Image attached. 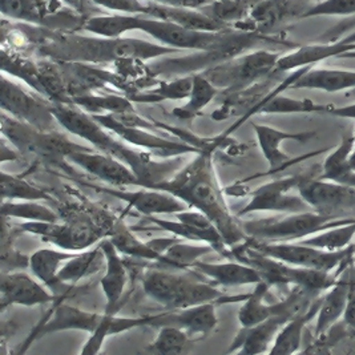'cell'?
<instances>
[{"mask_svg": "<svg viewBox=\"0 0 355 355\" xmlns=\"http://www.w3.org/2000/svg\"><path fill=\"white\" fill-rule=\"evenodd\" d=\"M1 310L7 306H37L62 301L37 278L24 272L1 273Z\"/></svg>", "mask_w": 355, "mask_h": 355, "instance_id": "d6986e66", "label": "cell"}, {"mask_svg": "<svg viewBox=\"0 0 355 355\" xmlns=\"http://www.w3.org/2000/svg\"><path fill=\"white\" fill-rule=\"evenodd\" d=\"M289 321L286 315L277 314L254 327L243 329L229 352H237L239 354H261L269 352L268 347L273 345L279 330Z\"/></svg>", "mask_w": 355, "mask_h": 355, "instance_id": "f1b7e54d", "label": "cell"}, {"mask_svg": "<svg viewBox=\"0 0 355 355\" xmlns=\"http://www.w3.org/2000/svg\"><path fill=\"white\" fill-rule=\"evenodd\" d=\"M79 252L58 250V249H39L30 257V269L33 275L43 282L49 291L58 297L64 298L68 291H72L71 286H67L59 281L58 275L63 263L68 259H73Z\"/></svg>", "mask_w": 355, "mask_h": 355, "instance_id": "484cf974", "label": "cell"}, {"mask_svg": "<svg viewBox=\"0 0 355 355\" xmlns=\"http://www.w3.org/2000/svg\"><path fill=\"white\" fill-rule=\"evenodd\" d=\"M19 150H14L11 149V144L10 146H7V141L3 139L1 140V162L4 164L6 162H17L20 159L19 156Z\"/></svg>", "mask_w": 355, "mask_h": 355, "instance_id": "11a10c76", "label": "cell"}, {"mask_svg": "<svg viewBox=\"0 0 355 355\" xmlns=\"http://www.w3.org/2000/svg\"><path fill=\"white\" fill-rule=\"evenodd\" d=\"M281 55L259 49L252 53H243L225 63L214 65L201 72L204 78L220 91L225 89L230 94L246 91L259 80L273 76L275 65Z\"/></svg>", "mask_w": 355, "mask_h": 355, "instance_id": "9c48e42d", "label": "cell"}, {"mask_svg": "<svg viewBox=\"0 0 355 355\" xmlns=\"http://www.w3.org/2000/svg\"><path fill=\"white\" fill-rule=\"evenodd\" d=\"M1 14L12 20L43 24L49 17L46 0H0Z\"/></svg>", "mask_w": 355, "mask_h": 355, "instance_id": "60d3db41", "label": "cell"}, {"mask_svg": "<svg viewBox=\"0 0 355 355\" xmlns=\"http://www.w3.org/2000/svg\"><path fill=\"white\" fill-rule=\"evenodd\" d=\"M310 208L323 214L345 217L355 211V188L305 175L297 187Z\"/></svg>", "mask_w": 355, "mask_h": 355, "instance_id": "4fadbf2b", "label": "cell"}, {"mask_svg": "<svg viewBox=\"0 0 355 355\" xmlns=\"http://www.w3.org/2000/svg\"><path fill=\"white\" fill-rule=\"evenodd\" d=\"M0 92V104L4 112L43 132L56 130L59 123L52 111L53 103L47 97L40 94L33 95L6 76L1 78Z\"/></svg>", "mask_w": 355, "mask_h": 355, "instance_id": "8fae6325", "label": "cell"}, {"mask_svg": "<svg viewBox=\"0 0 355 355\" xmlns=\"http://www.w3.org/2000/svg\"><path fill=\"white\" fill-rule=\"evenodd\" d=\"M152 3H157L168 7H182V8H196L200 10L204 6L209 4L213 0H150Z\"/></svg>", "mask_w": 355, "mask_h": 355, "instance_id": "816d5d0a", "label": "cell"}, {"mask_svg": "<svg viewBox=\"0 0 355 355\" xmlns=\"http://www.w3.org/2000/svg\"><path fill=\"white\" fill-rule=\"evenodd\" d=\"M354 266H355V259H354Z\"/></svg>", "mask_w": 355, "mask_h": 355, "instance_id": "91938a15", "label": "cell"}, {"mask_svg": "<svg viewBox=\"0 0 355 355\" xmlns=\"http://www.w3.org/2000/svg\"><path fill=\"white\" fill-rule=\"evenodd\" d=\"M193 87V75L173 81H159V87L150 91L127 95L132 103H157L162 100L188 98Z\"/></svg>", "mask_w": 355, "mask_h": 355, "instance_id": "74e56055", "label": "cell"}, {"mask_svg": "<svg viewBox=\"0 0 355 355\" xmlns=\"http://www.w3.org/2000/svg\"><path fill=\"white\" fill-rule=\"evenodd\" d=\"M263 42H275L272 37L265 36L263 33H253V31H232L227 30L223 39L214 44L211 49L205 51H198L192 56H184L178 59L162 60L160 63L148 67L149 72L156 75H184L193 73L197 71H205L214 65L225 63L230 59H234L243 52L259 46Z\"/></svg>", "mask_w": 355, "mask_h": 355, "instance_id": "ba28073f", "label": "cell"}, {"mask_svg": "<svg viewBox=\"0 0 355 355\" xmlns=\"http://www.w3.org/2000/svg\"><path fill=\"white\" fill-rule=\"evenodd\" d=\"M313 0H261L249 17L234 26L236 30L266 33L275 27L304 17L313 7Z\"/></svg>", "mask_w": 355, "mask_h": 355, "instance_id": "2e32d148", "label": "cell"}, {"mask_svg": "<svg viewBox=\"0 0 355 355\" xmlns=\"http://www.w3.org/2000/svg\"><path fill=\"white\" fill-rule=\"evenodd\" d=\"M98 7L112 11H121L127 14L143 15L146 8V3L140 0H94Z\"/></svg>", "mask_w": 355, "mask_h": 355, "instance_id": "681fc988", "label": "cell"}, {"mask_svg": "<svg viewBox=\"0 0 355 355\" xmlns=\"http://www.w3.org/2000/svg\"><path fill=\"white\" fill-rule=\"evenodd\" d=\"M353 135H354V137H355V130H354V132H353Z\"/></svg>", "mask_w": 355, "mask_h": 355, "instance_id": "680465c9", "label": "cell"}, {"mask_svg": "<svg viewBox=\"0 0 355 355\" xmlns=\"http://www.w3.org/2000/svg\"><path fill=\"white\" fill-rule=\"evenodd\" d=\"M108 239L112 241L119 253H123L124 256H128L130 259H146L149 262H155L162 257V254L155 252L148 243H143L137 237H135L132 229L130 226L125 225L121 218L117 220Z\"/></svg>", "mask_w": 355, "mask_h": 355, "instance_id": "8d00e7d4", "label": "cell"}, {"mask_svg": "<svg viewBox=\"0 0 355 355\" xmlns=\"http://www.w3.org/2000/svg\"><path fill=\"white\" fill-rule=\"evenodd\" d=\"M355 284L354 262L349 263L339 275L338 281L322 295L321 306L317 314L314 337L324 334L334 323L343 318L347 306L349 294Z\"/></svg>", "mask_w": 355, "mask_h": 355, "instance_id": "7402d4cb", "label": "cell"}, {"mask_svg": "<svg viewBox=\"0 0 355 355\" xmlns=\"http://www.w3.org/2000/svg\"><path fill=\"white\" fill-rule=\"evenodd\" d=\"M72 103L80 107L83 111L91 114L135 111V107L128 97L117 96V95L100 96L95 94H84V95L72 97Z\"/></svg>", "mask_w": 355, "mask_h": 355, "instance_id": "7bdbcfd3", "label": "cell"}, {"mask_svg": "<svg viewBox=\"0 0 355 355\" xmlns=\"http://www.w3.org/2000/svg\"><path fill=\"white\" fill-rule=\"evenodd\" d=\"M143 15H96L85 20L83 30L103 37H121L130 31H140Z\"/></svg>", "mask_w": 355, "mask_h": 355, "instance_id": "d590c367", "label": "cell"}, {"mask_svg": "<svg viewBox=\"0 0 355 355\" xmlns=\"http://www.w3.org/2000/svg\"><path fill=\"white\" fill-rule=\"evenodd\" d=\"M213 252L216 250L209 243L189 245L180 241L172 245L159 261H155L148 266L166 270H188L193 266L194 262Z\"/></svg>", "mask_w": 355, "mask_h": 355, "instance_id": "836d02e7", "label": "cell"}, {"mask_svg": "<svg viewBox=\"0 0 355 355\" xmlns=\"http://www.w3.org/2000/svg\"><path fill=\"white\" fill-rule=\"evenodd\" d=\"M1 216L46 223H58L60 218V216L55 210L46 205H40L36 201H3Z\"/></svg>", "mask_w": 355, "mask_h": 355, "instance_id": "f6af8a7d", "label": "cell"}, {"mask_svg": "<svg viewBox=\"0 0 355 355\" xmlns=\"http://www.w3.org/2000/svg\"><path fill=\"white\" fill-rule=\"evenodd\" d=\"M1 132L4 139L15 146L20 153H31L49 164L56 165L67 172L71 168L65 165L68 157L78 152H94V146H81L71 141L59 130L43 132L33 125L19 121L7 112H1Z\"/></svg>", "mask_w": 355, "mask_h": 355, "instance_id": "8992f818", "label": "cell"}, {"mask_svg": "<svg viewBox=\"0 0 355 355\" xmlns=\"http://www.w3.org/2000/svg\"><path fill=\"white\" fill-rule=\"evenodd\" d=\"M261 152L266 162H269L270 172L281 169L285 164L291 162V157L281 150L284 141H295L306 144L309 140L315 137V132H284L275 130L269 125L253 124Z\"/></svg>", "mask_w": 355, "mask_h": 355, "instance_id": "d4e9b609", "label": "cell"}, {"mask_svg": "<svg viewBox=\"0 0 355 355\" xmlns=\"http://www.w3.org/2000/svg\"><path fill=\"white\" fill-rule=\"evenodd\" d=\"M191 269L208 278L213 285L224 288L256 285L262 281L261 275L253 268L236 259L224 263H210L198 259Z\"/></svg>", "mask_w": 355, "mask_h": 355, "instance_id": "83f0119b", "label": "cell"}, {"mask_svg": "<svg viewBox=\"0 0 355 355\" xmlns=\"http://www.w3.org/2000/svg\"><path fill=\"white\" fill-rule=\"evenodd\" d=\"M191 340L185 330L176 326H162L159 336L146 350L156 354H181Z\"/></svg>", "mask_w": 355, "mask_h": 355, "instance_id": "bcb514c9", "label": "cell"}, {"mask_svg": "<svg viewBox=\"0 0 355 355\" xmlns=\"http://www.w3.org/2000/svg\"><path fill=\"white\" fill-rule=\"evenodd\" d=\"M150 189L173 194L189 208L200 210L209 217L221 232L227 248L248 240L243 221L230 211L226 204L224 192L216 178L210 149L197 153L193 160L185 164L173 178L153 185Z\"/></svg>", "mask_w": 355, "mask_h": 355, "instance_id": "6da1fadb", "label": "cell"}, {"mask_svg": "<svg viewBox=\"0 0 355 355\" xmlns=\"http://www.w3.org/2000/svg\"><path fill=\"white\" fill-rule=\"evenodd\" d=\"M248 240L263 254L300 268L334 272L343 262L355 257V243L340 250L327 252L300 243H263L250 237Z\"/></svg>", "mask_w": 355, "mask_h": 355, "instance_id": "30bf717a", "label": "cell"}, {"mask_svg": "<svg viewBox=\"0 0 355 355\" xmlns=\"http://www.w3.org/2000/svg\"><path fill=\"white\" fill-rule=\"evenodd\" d=\"M52 111L59 125L65 130L88 141L98 152L110 155L128 165L139 178L140 188H152L153 185L166 181L184 166L185 160L181 156L157 162L152 159V153L132 149L125 146L121 139L116 140L110 132L97 123L91 113L83 111L76 104L53 103Z\"/></svg>", "mask_w": 355, "mask_h": 355, "instance_id": "7a4b0ae2", "label": "cell"}, {"mask_svg": "<svg viewBox=\"0 0 355 355\" xmlns=\"http://www.w3.org/2000/svg\"><path fill=\"white\" fill-rule=\"evenodd\" d=\"M39 51L56 62L101 64L124 59L149 60L168 53H178L180 49L132 37H87L65 33L52 35L40 44Z\"/></svg>", "mask_w": 355, "mask_h": 355, "instance_id": "3957f363", "label": "cell"}, {"mask_svg": "<svg viewBox=\"0 0 355 355\" xmlns=\"http://www.w3.org/2000/svg\"><path fill=\"white\" fill-rule=\"evenodd\" d=\"M321 301H322V297L317 300L311 309L305 314L298 315L291 320L289 322L285 323L284 327L277 334L275 342L272 345V349L268 353L272 355H289L300 352L307 324L314 317H317L321 306Z\"/></svg>", "mask_w": 355, "mask_h": 355, "instance_id": "1f68e13d", "label": "cell"}, {"mask_svg": "<svg viewBox=\"0 0 355 355\" xmlns=\"http://www.w3.org/2000/svg\"><path fill=\"white\" fill-rule=\"evenodd\" d=\"M43 323L44 324H40L37 330L33 331L30 340L58 331H85L89 334V338L84 343L80 354L94 355L101 352L104 340L108 337L130 331L136 327L149 326V317H117V314H108L105 311L103 314L91 313L58 301L55 302L52 317Z\"/></svg>", "mask_w": 355, "mask_h": 355, "instance_id": "277c9868", "label": "cell"}, {"mask_svg": "<svg viewBox=\"0 0 355 355\" xmlns=\"http://www.w3.org/2000/svg\"><path fill=\"white\" fill-rule=\"evenodd\" d=\"M87 187L92 188L96 192L110 194L124 202L128 204V207L137 210L144 217L146 216H160V214H178L180 211L188 209L189 207L178 198L173 194L159 191V189H150V188H141L140 191L130 192L123 191L116 188L108 187H98L91 182H85Z\"/></svg>", "mask_w": 355, "mask_h": 355, "instance_id": "ac0fdd59", "label": "cell"}, {"mask_svg": "<svg viewBox=\"0 0 355 355\" xmlns=\"http://www.w3.org/2000/svg\"><path fill=\"white\" fill-rule=\"evenodd\" d=\"M1 196L3 201H53L52 196L27 180L6 172H1Z\"/></svg>", "mask_w": 355, "mask_h": 355, "instance_id": "b9f144b4", "label": "cell"}, {"mask_svg": "<svg viewBox=\"0 0 355 355\" xmlns=\"http://www.w3.org/2000/svg\"><path fill=\"white\" fill-rule=\"evenodd\" d=\"M259 1L261 0H213L200 10L208 17L229 26L232 23L239 24L245 21Z\"/></svg>", "mask_w": 355, "mask_h": 355, "instance_id": "f35d334b", "label": "cell"}, {"mask_svg": "<svg viewBox=\"0 0 355 355\" xmlns=\"http://www.w3.org/2000/svg\"><path fill=\"white\" fill-rule=\"evenodd\" d=\"M217 94H218V89L207 78H204L201 73H196L193 75L192 92L188 97L187 104L175 108L173 114L178 119H182V120L193 119L197 114L201 113V111L209 104Z\"/></svg>", "mask_w": 355, "mask_h": 355, "instance_id": "ab89813d", "label": "cell"}, {"mask_svg": "<svg viewBox=\"0 0 355 355\" xmlns=\"http://www.w3.org/2000/svg\"><path fill=\"white\" fill-rule=\"evenodd\" d=\"M350 164H352V166H353V169L355 171V149L353 150L352 156H350Z\"/></svg>", "mask_w": 355, "mask_h": 355, "instance_id": "6f0895ef", "label": "cell"}, {"mask_svg": "<svg viewBox=\"0 0 355 355\" xmlns=\"http://www.w3.org/2000/svg\"><path fill=\"white\" fill-rule=\"evenodd\" d=\"M107 268L105 253L98 243L95 249L79 252L73 259H68L59 270L58 278L60 282L76 284L84 278L97 275Z\"/></svg>", "mask_w": 355, "mask_h": 355, "instance_id": "d6a6232c", "label": "cell"}, {"mask_svg": "<svg viewBox=\"0 0 355 355\" xmlns=\"http://www.w3.org/2000/svg\"><path fill=\"white\" fill-rule=\"evenodd\" d=\"M65 6L72 8L83 17H89L103 15V8L98 7L94 0H62Z\"/></svg>", "mask_w": 355, "mask_h": 355, "instance_id": "f907efd6", "label": "cell"}, {"mask_svg": "<svg viewBox=\"0 0 355 355\" xmlns=\"http://www.w3.org/2000/svg\"><path fill=\"white\" fill-rule=\"evenodd\" d=\"M343 320L355 330V284L349 294V301H347V306H346L345 314H343Z\"/></svg>", "mask_w": 355, "mask_h": 355, "instance_id": "f5cc1de1", "label": "cell"}, {"mask_svg": "<svg viewBox=\"0 0 355 355\" xmlns=\"http://www.w3.org/2000/svg\"><path fill=\"white\" fill-rule=\"evenodd\" d=\"M94 119L98 124H101L107 130H111L119 139L123 141L132 144V146L144 148L149 150L152 155L160 156V157H175V156H182L187 153H200L201 149L191 146L185 141L178 140H166L162 136L156 135V132L141 130V128H133L123 124L119 121L113 113H97L92 114Z\"/></svg>", "mask_w": 355, "mask_h": 355, "instance_id": "5bb4252c", "label": "cell"}, {"mask_svg": "<svg viewBox=\"0 0 355 355\" xmlns=\"http://www.w3.org/2000/svg\"><path fill=\"white\" fill-rule=\"evenodd\" d=\"M353 217L323 214L315 210L288 213L285 217H270L243 221L248 237L263 243H293L301 241L326 229L354 223Z\"/></svg>", "mask_w": 355, "mask_h": 355, "instance_id": "52a82bcc", "label": "cell"}, {"mask_svg": "<svg viewBox=\"0 0 355 355\" xmlns=\"http://www.w3.org/2000/svg\"><path fill=\"white\" fill-rule=\"evenodd\" d=\"M355 236V221L347 225L337 226L331 229H326L317 234H313L304 239L300 243L307 246H313L317 249H322L327 252H336L345 249L353 243Z\"/></svg>", "mask_w": 355, "mask_h": 355, "instance_id": "ee69618b", "label": "cell"}, {"mask_svg": "<svg viewBox=\"0 0 355 355\" xmlns=\"http://www.w3.org/2000/svg\"><path fill=\"white\" fill-rule=\"evenodd\" d=\"M330 116L339 117V119H353L355 120V103L354 104H349L345 107H334L331 105L330 111L327 112Z\"/></svg>", "mask_w": 355, "mask_h": 355, "instance_id": "db71d44e", "label": "cell"}, {"mask_svg": "<svg viewBox=\"0 0 355 355\" xmlns=\"http://www.w3.org/2000/svg\"><path fill=\"white\" fill-rule=\"evenodd\" d=\"M304 176L305 175H294L261 185L254 192H252L250 201L237 213V216L243 217L245 214L256 211L301 213L313 210L301 194L295 196L291 193V191L297 189Z\"/></svg>", "mask_w": 355, "mask_h": 355, "instance_id": "7c38bea8", "label": "cell"}, {"mask_svg": "<svg viewBox=\"0 0 355 355\" xmlns=\"http://www.w3.org/2000/svg\"><path fill=\"white\" fill-rule=\"evenodd\" d=\"M68 162L113 187H139V178L128 165L103 152H78L71 155Z\"/></svg>", "mask_w": 355, "mask_h": 355, "instance_id": "44dd1931", "label": "cell"}, {"mask_svg": "<svg viewBox=\"0 0 355 355\" xmlns=\"http://www.w3.org/2000/svg\"><path fill=\"white\" fill-rule=\"evenodd\" d=\"M141 286L146 295L169 310L197 306L207 302L245 301L249 294L225 297L208 278L192 269L182 275L166 269L148 266L141 275Z\"/></svg>", "mask_w": 355, "mask_h": 355, "instance_id": "5b68a950", "label": "cell"}, {"mask_svg": "<svg viewBox=\"0 0 355 355\" xmlns=\"http://www.w3.org/2000/svg\"><path fill=\"white\" fill-rule=\"evenodd\" d=\"M11 232H10V239H8L7 232L3 230V241H1L3 273H11V272H17V270L30 268V257L23 256L12 246Z\"/></svg>", "mask_w": 355, "mask_h": 355, "instance_id": "c3c4849f", "label": "cell"}, {"mask_svg": "<svg viewBox=\"0 0 355 355\" xmlns=\"http://www.w3.org/2000/svg\"><path fill=\"white\" fill-rule=\"evenodd\" d=\"M217 302H207L197 306L169 310L168 313L150 314V327L160 329L162 326H176L188 333L193 340L207 338L216 329L218 320L216 314Z\"/></svg>", "mask_w": 355, "mask_h": 355, "instance_id": "e0dca14e", "label": "cell"}, {"mask_svg": "<svg viewBox=\"0 0 355 355\" xmlns=\"http://www.w3.org/2000/svg\"><path fill=\"white\" fill-rule=\"evenodd\" d=\"M355 0H323L315 3L304 17L354 15Z\"/></svg>", "mask_w": 355, "mask_h": 355, "instance_id": "7dc6e473", "label": "cell"}, {"mask_svg": "<svg viewBox=\"0 0 355 355\" xmlns=\"http://www.w3.org/2000/svg\"><path fill=\"white\" fill-rule=\"evenodd\" d=\"M144 17H155L168 20L182 26L189 30L196 31H208V33H220L230 30L229 26L208 17L201 10L196 8H182V7H168L157 3H146Z\"/></svg>", "mask_w": 355, "mask_h": 355, "instance_id": "4316f807", "label": "cell"}, {"mask_svg": "<svg viewBox=\"0 0 355 355\" xmlns=\"http://www.w3.org/2000/svg\"><path fill=\"white\" fill-rule=\"evenodd\" d=\"M354 149V135L343 137L338 146L323 162L320 178L355 188V171L350 164V156Z\"/></svg>", "mask_w": 355, "mask_h": 355, "instance_id": "4dcf8cb0", "label": "cell"}, {"mask_svg": "<svg viewBox=\"0 0 355 355\" xmlns=\"http://www.w3.org/2000/svg\"><path fill=\"white\" fill-rule=\"evenodd\" d=\"M64 75L69 96L75 97L84 94H94L97 89H104L113 85L120 91L128 94L124 79L116 73L97 68L88 63L79 62H58Z\"/></svg>", "mask_w": 355, "mask_h": 355, "instance_id": "ffe728a7", "label": "cell"}, {"mask_svg": "<svg viewBox=\"0 0 355 355\" xmlns=\"http://www.w3.org/2000/svg\"><path fill=\"white\" fill-rule=\"evenodd\" d=\"M293 89H317L329 94L355 89V71L310 68L291 84Z\"/></svg>", "mask_w": 355, "mask_h": 355, "instance_id": "f546056e", "label": "cell"}, {"mask_svg": "<svg viewBox=\"0 0 355 355\" xmlns=\"http://www.w3.org/2000/svg\"><path fill=\"white\" fill-rule=\"evenodd\" d=\"M140 31L150 35L153 39H156L159 43H162V46H166V47H172L180 51L181 49L205 51L217 44L227 30L220 31V33L196 31L168 20L143 15V23H141Z\"/></svg>", "mask_w": 355, "mask_h": 355, "instance_id": "9a60e30c", "label": "cell"}, {"mask_svg": "<svg viewBox=\"0 0 355 355\" xmlns=\"http://www.w3.org/2000/svg\"><path fill=\"white\" fill-rule=\"evenodd\" d=\"M146 220L148 223H150L152 225H155L156 229L169 232L173 236L180 237L182 240L204 241L205 243H209L214 248L216 252H218L223 256L225 254L226 250L229 249L221 233H208V232H204L198 227L185 224L180 220L169 221V220H164V218H159V217H155V216H146Z\"/></svg>", "mask_w": 355, "mask_h": 355, "instance_id": "e575fe53", "label": "cell"}, {"mask_svg": "<svg viewBox=\"0 0 355 355\" xmlns=\"http://www.w3.org/2000/svg\"><path fill=\"white\" fill-rule=\"evenodd\" d=\"M354 49L355 42H352L349 39L338 43H321V44L302 46L291 53L281 56L277 62L273 75H279L284 72H289L293 69H300L305 67H313L329 58H338L342 53H346Z\"/></svg>", "mask_w": 355, "mask_h": 355, "instance_id": "cb8c5ba5", "label": "cell"}, {"mask_svg": "<svg viewBox=\"0 0 355 355\" xmlns=\"http://www.w3.org/2000/svg\"><path fill=\"white\" fill-rule=\"evenodd\" d=\"M100 245L107 257L105 275L100 279V286L105 294V313L117 314L121 307V298L128 282V263L119 256V250L110 239H104Z\"/></svg>", "mask_w": 355, "mask_h": 355, "instance_id": "603a6c76", "label": "cell"}, {"mask_svg": "<svg viewBox=\"0 0 355 355\" xmlns=\"http://www.w3.org/2000/svg\"><path fill=\"white\" fill-rule=\"evenodd\" d=\"M338 58L339 59H355V49L354 51H349L346 53H342Z\"/></svg>", "mask_w": 355, "mask_h": 355, "instance_id": "9f6ffc18", "label": "cell"}]
</instances>
